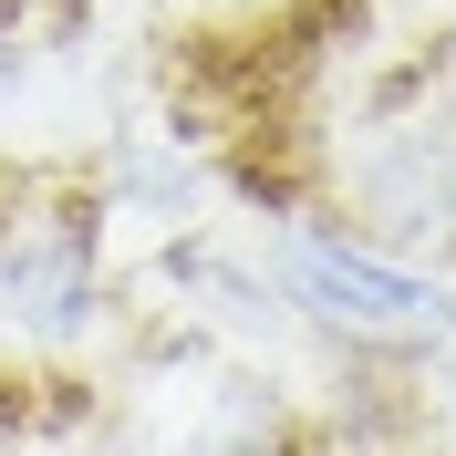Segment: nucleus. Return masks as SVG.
<instances>
[{
  "label": "nucleus",
  "instance_id": "obj_1",
  "mask_svg": "<svg viewBox=\"0 0 456 456\" xmlns=\"http://www.w3.org/2000/svg\"><path fill=\"white\" fill-rule=\"evenodd\" d=\"M259 281L281 290V312L312 342H332L342 363H426L436 332L456 322V290L436 270H415L404 249H373L363 228L301 218V208L270 218Z\"/></svg>",
  "mask_w": 456,
  "mask_h": 456
},
{
  "label": "nucleus",
  "instance_id": "obj_2",
  "mask_svg": "<svg viewBox=\"0 0 456 456\" xmlns=\"http://www.w3.org/2000/svg\"><path fill=\"white\" fill-rule=\"evenodd\" d=\"M104 312V218L94 198L0 208V322L21 342H84Z\"/></svg>",
  "mask_w": 456,
  "mask_h": 456
},
{
  "label": "nucleus",
  "instance_id": "obj_3",
  "mask_svg": "<svg viewBox=\"0 0 456 456\" xmlns=\"http://www.w3.org/2000/svg\"><path fill=\"white\" fill-rule=\"evenodd\" d=\"M426 363H436V395H446V426H456V322L436 332V353H426Z\"/></svg>",
  "mask_w": 456,
  "mask_h": 456
}]
</instances>
